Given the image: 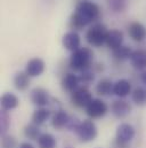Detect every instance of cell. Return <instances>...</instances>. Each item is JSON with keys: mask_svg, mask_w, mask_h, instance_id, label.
I'll return each mask as SVG.
<instances>
[{"mask_svg": "<svg viewBox=\"0 0 146 148\" xmlns=\"http://www.w3.org/2000/svg\"><path fill=\"white\" fill-rule=\"evenodd\" d=\"M101 17L99 6L90 0H81L76 3L75 10L73 12L70 20L69 27L71 31H81L87 25H91L97 22Z\"/></svg>", "mask_w": 146, "mask_h": 148, "instance_id": "6da1fadb", "label": "cell"}, {"mask_svg": "<svg viewBox=\"0 0 146 148\" xmlns=\"http://www.w3.org/2000/svg\"><path fill=\"white\" fill-rule=\"evenodd\" d=\"M94 62V52L90 47H80L70 58V67L74 71L82 73L89 70Z\"/></svg>", "mask_w": 146, "mask_h": 148, "instance_id": "7a4b0ae2", "label": "cell"}, {"mask_svg": "<svg viewBox=\"0 0 146 148\" xmlns=\"http://www.w3.org/2000/svg\"><path fill=\"white\" fill-rule=\"evenodd\" d=\"M107 32H109V30L105 27V24H103L101 22H96L88 28L84 38H86V41L90 46L102 47L106 41Z\"/></svg>", "mask_w": 146, "mask_h": 148, "instance_id": "3957f363", "label": "cell"}, {"mask_svg": "<svg viewBox=\"0 0 146 148\" xmlns=\"http://www.w3.org/2000/svg\"><path fill=\"white\" fill-rule=\"evenodd\" d=\"M75 133L81 143H90L97 138L98 129H97L95 122L93 119L88 118V119H83L81 122V124L78 127V130L75 131Z\"/></svg>", "mask_w": 146, "mask_h": 148, "instance_id": "277c9868", "label": "cell"}, {"mask_svg": "<svg viewBox=\"0 0 146 148\" xmlns=\"http://www.w3.org/2000/svg\"><path fill=\"white\" fill-rule=\"evenodd\" d=\"M86 115L90 119H98L104 117L109 112V106L102 99H93L91 102L84 108Z\"/></svg>", "mask_w": 146, "mask_h": 148, "instance_id": "5b68a950", "label": "cell"}, {"mask_svg": "<svg viewBox=\"0 0 146 148\" xmlns=\"http://www.w3.org/2000/svg\"><path fill=\"white\" fill-rule=\"evenodd\" d=\"M91 92L86 86H80L78 90H75L71 93V102L73 106L78 108H86L93 100Z\"/></svg>", "mask_w": 146, "mask_h": 148, "instance_id": "8992f818", "label": "cell"}, {"mask_svg": "<svg viewBox=\"0 0 146 148\" xmlns=\"http://www.w3.org/2000/svg\"><path fill=\"white\" fill-rule=\"evenodd\" d=\"M30 99H31V102L36 106V108H39V107H48L49 103H50L51 97L49 95V92L46 88L36 87L31 91Z\"/></svg>", "mask_w": 146, "mask_h": 148, "instance_id": "52a82bcc", "label": "cell"}, {"mask_svg": "<svg viewBox=\"0 0 146 148\" xmlns=\"http://www.w3.org/2000/svg\"><path fill=\"white\" fill-rule=\"evenodd\" d=\"M131 110H132L131 105L128 101H126L124 99L114 100L111 105V112L113 114L114 117H116L119 119L126 118L128 115H130Z\"/></svg>", "mask_w": 146, "mask_h": 148, "instance_id": "ba28073f", "label": "cell"}, {"mask_svg": "<svg viewBox=\"0 0 146 148\" xmlns=\"http://www.w3.org/2000/svg\"><path fill=\"white\" fill-rule=\"evenodd\" d=\"M62 45L65 49L73 53L81 47V37L76 31H68L63 35Z\"/></svg>", "mask_w": 146, "mask_h": 148, "instance_id": "9c48e42d", "label": "cell"}, {"mask_svg": "<svg viewBox=\"0 0 146 148\" xmlns=\"http://www.w3.org/2000/svg\"><path fill=\"white\" fill-rule=\"evenodd\" d=\"M135 134H136V130L129 123H121L120 125H118L116 131H115L116 139L124 141V143H129V144L135 138Z\"/></svg>", "mask_w": 146, "mask_h": 148, "instance_id": "30bf717a", "label": "cell"}, {"mask_svg": "<svg viewBox=\"0 0 146 148\" xmlns=\"http://www.w3.org/2000/svg\"><path fill=\"white\" fill-rule=\"evenodd\" d=\"M45 61L40 58H33L31 60L28 61L26 66H25V73L29 75L31 78L33 77H39L43 74L45 71Z\"/></svg>", "mask_w": 146, "mask_h": 148, "instance_id": "8fae6325", "label": "cell"}, {"mask_svg": "<svg viewBox=\"0 0 146 148\" xmlns=\"http://www.w3.org/2000/svg\"><path fill=\"white\" fill-rule=\"evenodd\" d=\"M128 35L134 41L142 42L146 39V28L141 22H131L128 27Z\"/></svg>", "mask_w": 146, "mask_h": 148, "instance_id": "7c38bea8", "label": "cell"}, {"mask_svg": "<svg viewBox=\"0 0 146 148\" xmlns=\"http://www.w3.org/2000/svg\"><path fill=\"white\" fill-rule=\"evenodd\" d=\"M80 79H79V75H75L73 73L65 74L62 78L61 82V86L65 92L73 93L75 90H78L80 87Z\"/></svg>", "mask_w": 146, "mask_h": 148, "instance_id": "4fadbf2b", "label": "cell"}, {"mask_svg": "<svg viewBox=\"0 0 146 148\" xmlns=\"http://www.w3.org/2000/svg\"><path fill=\"white\" fill-rule=\"evenodd\" d=\"M132 90H131V83L128 79H119L114 83L113 86V94L116 95L119 99H123L126 97H128L129 94H131Z\"/></svg>", "mask_w": 146, "mask_h": 148, "instance_id": "5bb4252c", "label": "cell"}, {"mask_svg": "<svg viewBox=\"0 0 146 148\" xmlns=\"http://www.w3.org/2000/svg\"><path fill=\"white\" fill-rule=\"evenodd\" d=\"M130 64L134 69L139 71L146 70V51L145 49H136L132 52L130 56Z\"/></svg>", "mask_w": 146, "mask_h": 148, "instance_id": "9a60e30c", "label": "cell"}, {"mask_svg": "<svg viewBox=\"0 0 146 148\" xmlns=\"http://www.w3.org/2000/svg\"><path fill=\"white\" fill-rule=\"evenodd\" d=\"M123 39H124V36L121 30L112 29V30H109V32H107L105 44L107 45L109 48L113 51V49L120 47L121 45H123Z\"/></svg>", "mask_w": 146, "mask_h": 148, "instance_id": "2e32d148", "label": "cell"}, {"mask_svg": "<svg viewBox=\"0 0 146 148\" xmlns=\"http://www.w3.org/2000/svg\"><path fill=\"white\" fill-rule=\"evenodd\" d=\"M69 118H70V115L66 112L65 110L61 109L58 111H55L51 116V126L56 130H63L68 126V123H69Z\"/></svg>", "mask_w": 146, "mask_h": 148, "instance_id": "e0dca14e", "label": "cell"}, {"mask_svg": "<svg viewBox=\"0 0 146 148\" xmlns=\"http://www.w3.org/2000/svg\"><path fill=\"white\" fill-rule=\"evenodd\" d=\"M51 116H53V111L49 109V107H39L33 111L31 121L33 124L40 126L45 124L49 118H51Z\"/></svg>", "mask_w": 146, "mask_h": 148, "instance_id": "ac0fdd59", "label": "cell"}, {"mask_svg": "<svg viewBox=\"0 0 146 148\" xmlns=\"http://www.w3.org/2000/svg\"><path fill=\"white\" fill-rule=\"evenodd\" d=\"M0 103H1V109L7 111H10L15 108L18 107L20 105V99L16 94L10 93V92H6L1 95L0 99Z\"/></svg>", "mask_w": 146, "mask_h": 148, "instance_id": "d6986e66", "label": "cell"}, {"mask_svg": "<svg viewBox=\"0 0 146 148\" xmlns=\"http://www.w3.org/2000/svg\"><path fill=\"white\" fill-rule=\"evenodd\" d=\"M13 84L17 91H26L31 84V77L25 71H18L13 78Z\"/></svg>", "mask_w": 146, "mask_h": 148, "instance_id": "ffe728a7", "label": "cell"}, {"mask_svg": "<svg viewBox=\"0 0 146 148\" xmlns=\"http://www.w3.org/2000/svg\"><path fill=\"white\" fill-rule=\"evenodd\" d=\"M113 86H114V83L111 79H109V78H103V79H101L96 84L95 91H96V93L98 95L109 97L111 94H113Z\"/></svg>", "mask_w": 146, "mask_h": 148, "instance_id": "44dd1931", "label": "cell"}, {"mask_svg": "<svg viewBox=\"0 0 146 148\" xmlns=\"http://www.w3.org/2000/svg\"><path fill=\"white\" fill-rule=\"evenodd\" d=\"M132 52L134 51L129 46L121 45L120 47L112 51V56L116 61H126V60H130V56H131Z\"/></svg>", "mask_w": 146, "mask_h": 148, "instance_id": "7402d4cb", "label": "cell"}, {"mask_svg": "<svg viewBox=\"0 0 146 148\" xmlns=\"http://www.w3.org/2000/svg\"><path fill=\"white\" fill-rule=\"evenodd\" d=\"M36 144L38 148H56L57 141L54 134L46 132V133H41V136L36 140Z\"/></svg>", "mask_w": 146, "mask_h": 148, "instance_id": "603a6c76", "label": "cell"}, {"mask_svg": "<svg viewBox=\"0 0 146 148\" xmlns=\"http://www.w3.org/2000/svg\"><path fill=\"white\" fill-rule=\"evenodd\" d=\"M131 100L136 106L143 107L146 105V88L145 87H136L131 92Z\"/></svg>", "mask_w": 146, "mask_h": 148, "instance_id": "cb8c5ba5", "label": "cell"}, {"mask_svg": "<svg viewBox=\"0 0 146 148\" xmlns=\"http://www.w3.org/2000/svg\"><path fill=\"white\" fill-rule=\"evenodd\" d=\"M23 133H24V137L29 140H38L39 137L41 136V131H40V127L31 123V124H28L25 125L24 130H23Z\"/></svg>", "mask_w": 146, "mask_h": 148, "instance_id": "d4e9b609", "label": "cell"}, {"mask_svg": "<svg viewBox=\"0 0 146 148\" xmlns=\"http://www.w3.org/2000/svg\"><path fill=\"white\" fill-rule=\"evenodd\" d=\"M107 6L114 13H123L128 7V0H107Z\"/></svg>", "mask_w": 146, "mask_h": 148, "instance_id": "484cf974", "label": "cell"}, {"mask_svg": "<svg viewBox=\"0 0 146 148\" xmlns=\"http://www.w3.org/2000/svg\"><path fill=\"white\" fill-rule=\"evenodd\" d=\"M10 126V116L7 110L1 109L0 112V133L1 136H5Z\"/></svg>", "mask_w": 146, "mask_h": 148, "instance_id": "4316f807", "label": "cell"}, {"mask_svg": "<svg viewBox=\"0 0 146 148\" xmlns=\"http://www.w3.org/2000/svg\"><path fill=\"white\" fill-rule=\"evenodd\" d=\"M18 144H17V140L15 139V137L13 136H8V134H5L2 136V139H1V147L2 148H18Z\"/></svg>", "mask_w": 146, "mask_h": 148, "instance_id": "83f0119b", "label": "cell"}, {"mask_svg": "<svg viewBox=\"0 0 146 148\" xmlns=\"http://www.w3.org/2000/svg\"><path fill=\"white\" fill-rule=\"evenodd\" d=\"M79 79H80V83H81V84H86V85H88V84H90V83L94 82V79H95V75H94L93 71H90V69H89V70H84V71L80 73V75H79Z\"/></svg>", "mask_w": 146, "mask_h": 148, "instance_id": "f1b7e54d", "label": "cell"}, {"mask_svg": "<svg viewBox=\"0 0 146 148\" xmlns=\"http://www.w3.org/2000/svg\"><path fill=\"white\" fill-rule=\"evenodd\" d=\"M81 122H82V121H80L78 117H75V116H70L66 129H68L69 131H74V132H75V131L78 130V127L80 126Z\"/></svg>", "mask_w": 146, "mask_h": 148, "instance_id": "f546056e", "label": "cell"}, {"mask_svg": "<svg viewBox=\"0 0 146 148\" xmlns=\"http://www.w3.org/2000/svg\"><path fill=\"white\" fill-rule=\"evenodd\" d=\"M48 107H49V109L53 111V112L62 109V105H61L59 100H57V99H55V98H51V99H50V103H49Z\"/></svg>", "mask_w": 146, "mask_h": 148, "instance_id": "4dcf8cb0", "label": "cell"}, {"mask_svg": "<svg viewBox=\"0 0 146 148\" xmlns=\"http://www.w3.org/2000/svg\"><path fill=\"white\" fill-rule=\"evenodd\" d=\"M112 148H130V144L114 138V140L112 141Z\"/></svg>", "mask_w": 146, "mask_h": 148, "instance_id": "1f68e13d", "label": "cell"}, {"mask_svg": "<svg viewBox=\"0 0 146 148\" xmlns=\"http://www.w3.org/2000/svg\"><path fill=\"white\" fill-rule=\"evenodd\" d=\"M18 148H36L31 143H29V141H24V143H21L20 144V146Z\"/></svg>", "mask_w": 146, "mask_h": 148, "instance_id": "d6a6232c", "label": "cell"}, {"mask_svg": "<svg viewBox=\"0 0 146 148\" xmlns=\"http://www.w3.org/2000/svg\"><path fill=\"white\" fill-rule=\"evenodd\" d=\"M141 82L146 86V70L142 71V74H141Z\"/></svg>", "mask_w": 146, "mask_h": 148, "instance_id": "836d02e7", "label": "cell"}, {"mask_svg": "<svg viewBox=\"0 0 146 148\" xmlns=\"http://www.w3.org/2000/svg\"><path fill=\"white\" fill-rule=\"evenodd\" d=\"M63 148H74V147H73L72 145H65V146H64Z\"/></svg>", "mask_w": 146, "mask_h": 148, "instance_id": "e575fe53", "label": "cell"}]
</instances>
